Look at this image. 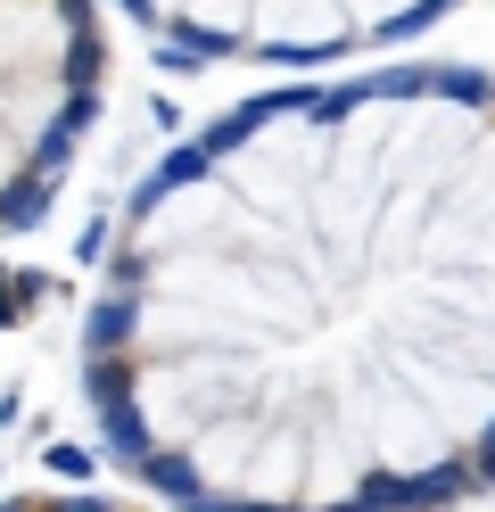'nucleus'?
Listing matches in <instances>:
<instances>
[{
  "label": "nucleus",
  "mask_w": 495,
  "mask_h": 512,
  "mask_svg": "<svg viewBox=\"0 0 495 512\" xmlns=\"http://www.w3.org/2000/svg\"><path fill=\"white\" fill-rule=\"evenodd\" d=\"M83 389L182 512H446L495 488V75L223 108L124 199Z\"/></svg>",
  "instance_id": "1"
},
{
  "label": "nucleus",
  "mask_w": 495,
  "mask_h": 512,
  "mask_svg": "<svg viewBox=\"0 0 495 512\" xmlns=\"http://www.w3.org/2000/svg\"><path fill=\"white\" fill-rule=\"evenodd\" d=\"M108 91L99 0H0V232L33 223Z\"/></svg>",
  "instance_id": "2"
},
{
  "label": "nucleus",
  "mask_w": 495,
  "mask_h": 512,
  "mask_svg": "<svg viewBox=\"0 0 495 512\" xmlns=\"http://www.w3.org/2000/svg\"><path fill=\"white\" fill-rule=\"evenodd\" d=\"M454 0H124L149 42L215 67H330L438 25Z\"/></svg>",
  "instance_id": "3"
},
{
  "label": "nucleus",
  "mask_w": 495,
  "mask_h": 512,
  "mask_svg": "<svg viewBox=\"0 0 495 512\" xmlns=\"http://www.w3.org/2000/svg\"><path fill=\"white\" fill-rule=\"evenodd\" d=\"M0 512H141V504H116V496H9Z\"/></svg>",
  "instance_id": "4"
}]
</instances>
